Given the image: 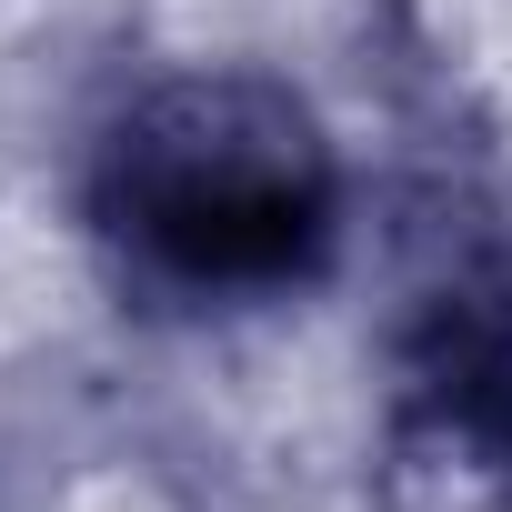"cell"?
I'll return each instance as SVG.
<instances>
[{
    "instance_id": "6da1fadb",
    "label": "cell",
    "mask_w": 512,
    "mask_h": 512,
    "mask_svg": "<svg viewBox=\"0 0 512 512\" xmlns=\"http://www.w3.org/2000/svg\"><path fill=\"white\" fill-rule=\"evenodd\" d=\"M81 211L121 292L161 312H262L342 262L352 161L282 71L191 61L111 101Z\"/></svg>"
},
{
    "instance_id": "7a4b0ae2",
    "label": "cell",
    "mask_w": 512,
    "mask_h": 512,
    "mask_svg": "<svg viewBox=\"0 0 512 512\" xmlns=\"http://www.w3.org/2000/svg\"><path fill=\"white\" fill-rule=\"evenodd\" d=\"M372 512H512V392L432 332H402L372 432Z\"/></svg>"
},
{
    "instance_id": "3957f363",
    "label": "cell",
    "mask_w": 512,
    "mask_h": 512,
    "mask_svg": "<svg viewBox=\"0 0 512 512\" xmlns=\"http://www.w3.org/2000/svg\"><path fill=\"white\" fill-rule=\"evenodd\" d=\"M412 332L452 342L462 362H482V372L512 392V241H502V251H482V262H462V272L422 302V322H412Z\"/></svg>"
}]
</instances>
